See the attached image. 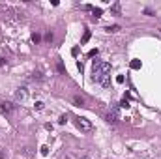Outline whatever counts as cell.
Here are the masks:
<instances>
[{
	"instance_id": "19",
	"label": "cell",
	"mask_w": 161,
	"mask_h": 159,
	"mask_svg": "<svg viewBox=\"0 0 161 159\" xmlns=\"http://www.w3.org/2000/svg\"><path fill=\"white\" fill-rule=\"evenodd\" d=\"M116 82H118V84H122V82H124V75H118V77H116Z\"/></svg>"
},
{
	"instance_id": "16",
	"label": "cell",
	"mask_w": 161,
	"mask_h": 159,
	"mask_svg": "<svg viewBox=\"0 0 161 159\" xmlns=\"http://www.w3.org/2000/svg\"><path fill=\"white\" fill-rule=\"evenodd\" d=\"M120 105H122V107H125V109H128V107H129V101H128V99L124 98V99H122V103H120Z\"/></svg>"
},
{
	"instance_id": "10",
	"label": "cell",
	"mask_w": 161,
	"mask_h": 159,
	"mask_svg": "<svg viewBox=\"0 0 161 159\" xmlns=\"http://www.w3.org/2000/svg\"><path fill=\"white\" fill-rule=\"evenodd\" d=\"M105 30H107V32H118V30H120V26H118V24H113V26H107V28H105Z\"/></svg>"
},
{
	"instance_id": "23",
	"label": "cell",
	"mask_w": 161,
	"mask_h": 159,
	"mask_svg": "<svg viewBox=\"0 0 161 159\" xmlns=\"http://www.w3.org/2000/svg\"><path fill=\"white\" fill-rule=\"evenodd\" d=\"M45 39H47V41H53V34H51V32H49V34H47V36H45Z\"/></svg>"
},
{
	"instance_id": "17",
	"label": "cell",
	"mask_w": 161,
	"mask_h": 159,
	"mask_svg": "<svg viewBox=\"0 0 161 159\" xmlns=\"http://www.w3.org/2000/svg\"><path fill=\"white\" fill-rule=\"evenodd\" d=\"M58 122H60V124H66V122H68V116H66V114H62Z\"/></svg>"
},
{
	"instance_id": "8",
	"label": "cell",
	"mask_w": 161,
	"mask_h": 159,
	"mask_svg": "<svg viewBox=\"0 0 161 159\" xmlns=\"http://www.w3.org/2000/svg\"><path fill=\"white\" fill-rule=\"evenodd\" d=\"M90 36H92V34H90V30H85V36H82V39H81V45H85L86 41L90 39Z\"/></svg>"
},
{
	"instance_id": "25",
	"label": "cell",
	"mask_w": 161,
	"mask_h": 159,
	"mask_svg": "<svg viewBox=\"0 0 161 159\" xmlns=\"http://www.w3.org/2000/svg\"><path fill=\"white\" fill-rule=\"evenodd\" d=\"M82 159H90V157H82Z\"/></svg>"
},
{
	"instance_id": "6",
	"label": "cell",
	"mask_w": 161,
	"mask_h": 159,
	"mask_svg": "<svg viewBox=\"0 0 161 159\" xmlns=\"http://www.w3.org/2000/svg\"><path fill=\"white\" fill-rule=\"evenodd\" d=\"M73 101H75V103H77V105H79V107H85V98H82V95L75 94V95H73Z\"/></svg>"
},
{
	"instance_id": "1",
	"label": "cell",
	"mask_w": 161,
	"mask_h": 159,
	"mask_svg": "<svg viewBox=\"0 0 161 159\" xmlns=\"http://www.w3.org/2000/svg\"><path fill=\"white\" fill-rule=\"evenodd\" d=\"M92 70H94L92 81H94V82H99V79L103 77V75H109V73H111V64H109V62H99V60H94Z\"/></svg>"
},
{
	"instance_id": "15",
	"label": "cell",
	"mask_w": 161,
	"mask_h": 159,
	"mask_svg": "<svg viewBox=\"0 0 161 159\" xmlns=\"http://www.w3.org/2000/svg\"><path fill=\"white\" fill-rule=\"evenodd\" d=\"M0 159H8V154H6V150L0 148Z\"/></svg>"
},
{
	"instance_id": "9",
	"label": "cell",
	"mask_w": 161,
	"mask_h": 159,
	"mask_svg": "<svg viewBox=\"0 0 161 159\" xmlns=\"http://www.w3.org/2000/svg\"><path fill=\"white\" fill-rule=\"evenodd\" d=\"M131 70H141V60H131Z\"/></svg>"
},
{
	"instance_id": "22",
	"label": "cell",
	"mask_w": 161,
	"mask_h": 159,
	"mask_svg": "<svg viewBox=\"0 0 161 159\" xmlns=\"http://www.w3.org/2000/svg\"><path fill=\"white\" fill-rule=\"evenodd\" d=\"M77 67H79V71L85 70V66H82V62H77Z\"/></svg>"
},
{
	"instance_id": "20",
	"label": "cell",
	"mask_w": 161,
	"mask_h": 159,
	"mask_svg": "<svg viewBox=\"0 0 161 159\" xmlns=\"http://www.w3.org/2000/svg\"><path fill=\"white\" fill-rule=\"evenodd\" d=\"M71 54H73V56H77V54H79V47H73V49H71Z\"/></svg>"
},
{
	"instance_id": "11",
	"label": "cell",
	"mask_w": 161,
	"mask_h": 159,
	"mask_svg": "<svg viewBox=\"0 0 161 159\" xmlns=\"http://www.w3.org/2000/svg\"><path fill=\"white\" fill-rule=\"evenodd\" d=\"M32 41H34V43H39V41H41V36H39L38 32H34V34H32Z\"/></svg>"
},
{
	"instance_id": "12",
	"label": "cell",
	"mask_w": 161,
	"mask_h": 159,
	"mask_svg": "<svg viewBox=\"0 0 161 159\" xmlns=\"http://www.w3.org/2000/svg\"><path fill=\"white\" fill-rule=\"evenodd\" d=\"M111 11H114V13H120V4H113V8H111Z\"/></svg>"
},
{
	"instance_id": "2",
	"label": "cell",
	"mask_w": 161,
	"mask_h": 159,
	"mask_svg": "<svg viewBox=\"0 0 161 159\" xmlns=\"http://www.w3.org/2000/svg\"><path fill=\"white\" fill-rule=\"evenodd\" d=\"M75 126H77V129H81L82 133H90V131L94 129L92 122L86 120V118H82V116H77V118H75Z\"/></svg>"
},
{
	"instance_id": "3",
	"label": "cell",
	"mask_w": 161,
	"mask_h": 159,
	"mask_svg": "<svg viewBox=\"0 0 161 159\" xmlns=\"http://www.w3.org/2000/svg\"><path fill=\"white\" fill-rule=\"evenodd\" d=\"M118 120H120V112H118L116 107H113V109L107 112V122H109V124H116Z\"/></svg>"
},
{
	"instance_id": "5",
	"label": "cell",
	"mask_w": 161,
	"mask_h": 159,
	"mask_svg": "<svg viewBox=\"0 0 161 159\" xmlns=\"http://www.w3.org/2000/svg\"><path fill=\"white\" fill-rule=\"evenodd\" d=\"M26 95H28L26 88H17V92H15V99H17V101H24Z\"/></svg>"
},
{
	"instance_id": "24",
	"label": "cell",
	"mask_w": 161,
	"mask_h": 159,
	"mask_svg": "<svg viewBox=\"0 0 161 159\" xmlns=\"http://www.w3.org/2000/svg\"><path fill=\"white\" fill-rule=\"evenodd\" d=\"M4 64H6V58H2V56H0V67H2Z\"/></svg>"
},
{
	"instance_id": "18",
	"label": "cell",
	"mask_w": 161,
	"mask_h": 159,
	"mask_svg": "<svg viewBox=\"0 0 161 159\" xmlns=\"http://www.w3.org/2000/svg\"><path fill=\"white\" fill-rule=\"evenodd\" d=\"M41 154L47 155V154H49V146H41Z\"/></svg>"
},
{
	"instance_id": "4",
	"label": "cell",
	"mask_w": 161,
	"mask_h": 159,
	"mask_svg": "<svg viewBox=\"0 0 161 159\" xmlns=\"http://www.w3.org/2000/svg\"><path fill=\"white\" fill-rule=\"evenodd\" d=\"M0 110H2L4 114H11L13 110H15V105L10 103V101H2V103H0Z\"/></svg>"
},
{
	"instance_id": "21",
	"label": "cell",
	"mask_w": 161,
	"mask_h": 159,
	"mask_svg": "<svg viewBox=\"0 0 161 159\" xmlns=\"http://www.w3.org/2000/svg\"><path fill=\"white\" fill-rule=\"evenodd\" d=\"M58 71L64 73V64H62V62H58Z\"/></svg>"
},
{
	"instance_id": "13",
	"label": "cell",
	"mask_w": 161,
	"mask_h": 159,
	"mask_svg": "<svg viewBox=\"0 0 161 159\" xmlns=\"http://www.w3.org/2000/svg\"><path fill=\"white\" fill-rule=\"evenodd\" d=\"M97 53H99L97 49H92V51H88V56H90V58H94V56H97Z\"/></svg>"
},
{
	"instance_id": "7",
	"label": "cell",
	"mask_w": 161,
	"mask_h": 159,
	"mask_svg": "<svg viewBox=\"0 0 161 159\" xmlns=\"http://www.w3.org/2000/svg\"><path fill=\"white\" fill-rule=\"evenodd\" d=\"M101 8H92V15H94V19H99L101 17Z\"/></svg>"
},
{
	"instance_id": "14",
	"label": "cell",
	"mask_w": 161,
	"mask_h": 159,
	"mask_svg": "<svg viewBox=\"0 0 161 159\" xmlns=\"http://www.w3.org/2000/svg\"><path fill=\"white\" fill-rule=\"evenodd\" d=\"M43 107H45L43 101H38V103H36V110H43Z\"/></svg>"
}]
</instances>
